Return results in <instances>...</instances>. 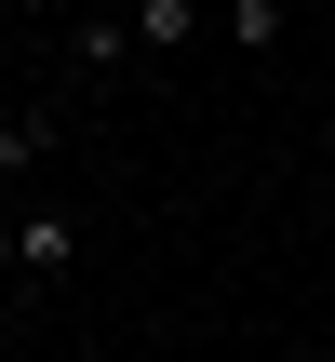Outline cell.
Here are the masks:
<instances>
[{"label": "cell", "mask_w": 335, "mask_h": 362, "mask_svg": "<svg viewBox=\"0 0 335 362\" xmlns=\"http://www.w3.org/2000/svg\"><path fill=\"white\" fill-rule=\"evenodd\" d=\"M40 161H54V107H13L0 121V188H27Z\"/></svg>", "instance_id": "7a4b0ae2"}, {"label": "cell", "mask_w": 335, "mask_h": 362, "mask_svg": "<svg viewBox=\"0 0 335 362\" xmlns=\"http://www.w3.org/2000/svg\"><path fill=\"white\" fill-rule=\"evenodd\" d=\"M121 13H134V54H175L201 27V0H121Z\"/></svg>", "instance_id": "277c9868"}, {"label": "cell", "mask_w": 335, "mask_h": 362, "mask_svg": "<svg viewBox=\"0 0 335 362\" xmlns=\"http://www.w3.org/2000/svg\"><path fill=\"white\" fill-rule=\"evenodd\" d=\"M67 54H81V67H134V13H81Z\"/></svg>", "instance_id": "3957f363"}, {"label": "cell", "mask_w": 335, "mask_h": 362, "mask_svg": "<svg viewBox=\"0 0 335 362\" xmlns=\"http://www.w3.org/2000/svg\"><path fill=\"white\" fill-rule=\"evenodd\" d=\"M0 269H13V215H0Z\"/></svg>", "instance_id": "8992f818"}, {"label": "cell", "mask_w": 335, "mask_h": 362, "mask_svg": "<svg viewBox=\"0 0 335 362\" xmlns=\"http://www.w3.org/2000/svg\"><path fill=\"white\" fill-rule=\"evenodd\" d=\"M228 40L242 54H282V0H228Z\"/></svg>", "instance_id": "5b68a950"}, {"label": "cell", "mask_w": 335, "mask_h": 362, "mask_svg": "<svg viewBox=\"0 0 335 362\" xmlns=\"http://www.w3.org/2000/svg\"><path fill=\"white\" fill-rule=\"evenodd\" d=\"M322 134H335V107H322Z\"/></svg>", "instance_id": "52a82bcc"}, {"label": "cell", "mask_w": 335, "mask_h": 362, "mask_svg": "<svg viewBox=\"0 0 335 362\" xmlns=\"http://www.w3.org/2000/svg\"><path fill=\"white\" fill-rule=\"evenodd\" d=\"M67 255H81V215L27 202V215H13V269H27V282H67Z\"/></svg>", "instance_id": "6da1fadb"}]
</instances>
